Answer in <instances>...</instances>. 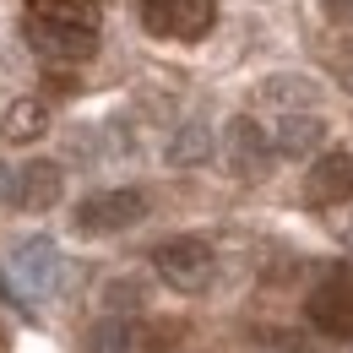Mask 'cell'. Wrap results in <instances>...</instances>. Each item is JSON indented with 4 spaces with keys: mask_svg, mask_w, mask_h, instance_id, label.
Listing matches in <instances>:
<instances>
[{
    "mask_svg": "<svg viewBox=\"0 0 353 353\" xmlns=\"http://www.w3.org/2000/svg\"><path fill=\"white\" fill-rule=\"evenodd\" d=\"M152 266H158V277L179 288V294H201L207 283H212V272H218V256H212V245L201 239V234H179V239H163L158 250H152Z\"/></svg>",
    "mask_w": 353,
    "mask_h": 353,
    "instance_id": "6da1fadb",
    "label": "cell"
},
{
    "mask_svg": "<svg viewBox=\"0 0 353 353\" xmlns=\"http://www.w3.org/2000/svg\"><path fill=\"white\" fill-rule=\"evenodd\" d=\"M6 283H11L22 299H49V294L60 288V250H54V239H44V234L22 239V245L6 256Z\"/></svg>",
    "mask_w": 353,
    "mask_h": 353,
    "instance_id": "7a4b0ae2",
    "label": "cell"
},
{
    "mask_svg": "<svg viewBox=\"0 0 353 353\" xmlns=\"http://www.w3.org/2000/svg\"><path fill=\"white\" fill-rule=\"evenodd\" d=\"M141 22H147V33H158V39L196 44V39L212 33L218 0H141Z\"/></svg>",
    "mask_w": 353,
    "mask_h": 353,
    "instance_id": "3957f363",
    "label": "cell"
},
{
    "mask_svg": "<svg viewBox=\"0 0 353 353\" xmlns=\"http://www.w3.org/2000/svg\"><path fill=\"white\" fill-rule=\"evenodd\" d=\"M147 218V190L136 185H120V190H98L77 207V234H120V228H136Z\"/></svg>",
    "mask_w": 353,
    "mask_h": 353,
    "instance_id": "277c9868",
    "label": "cell"
},
{
    "mask_svg": "<svg viewBox=\"0 0 353 353\" xmlns=\"http://www.w3.org/2000/svg\"><path fill=\"white\" fill-rule=\"evenodd\" d=\"M272 136L250 120V114H234L228 120V131H223V163H228V174L234 179H261L272 169Z\"/></svg>",
    "mask_w": 353,
    "mask_h": 353,
    "instance_id": "5b68a950",
    "label": "cell"
},
{
    "mask_svg": "<svg viewBox=\"0 0 353 353\" xmlns=\"http://www.w3.org/2000/svg\"><path fill=\"white\" fill-rule=\"evenodd\" d=\"M92 353H174V326H158V321H109V326H98Z\"/></svg>",
    "mask_w": 353,
    "mask_h": 353,
    "instance_id": "8992f818",
    "label": "cell"
},
{
    "mask_svg": "<svg viewBox=\"0 0 353 353\" xmlns=\"http://www.w3.org/2000/svg\"><path fill=\"white\" fill-rule=\"evenodd\" d=\"M348 196H353V152L348 147H332V152H321V158L310 163L305 201L310 207H337V201H348Z\"/></svg>",
    "mask_w": 353,
    "mask_h": 353,
    "instance_id": "52a82bcc",
    "label": "cell"
},
{
    "mask_svg": "<svg viewBox=\"0 0 353 353\" xmlns=\"http://www.w3.org/2000/svg\"><path fill=\"white\" fill-rule=\"evenodd\" d=\"M28 44L49 60H92L98 54V28H71V22H28Z\"/></svg>",
    "mask_w": 353,
    "mask_h": 353,
    "instance_id": "ba28073f",
    "label": "cell"
},
{
    "mask_svg": "<svg viewBox=\"0 0 353 353\" xmlns=\"http://www.w3.org/2000/svg\"><path fill=\"white\" fill-rule=\"evenodd\" d=\"M305 315H310V326L326 332V337H353V283L348 277L321 283L305 299Z\"/></svg>",
    "mask_w": 353,
    "mask_h": 353,
    "instance_id": "9c48e42d",
    "label": "cell"
},
{
    "mask_svg": "<svg viewBox=\"0 0 353 353\" xmlns=\"http://www.w3.org/2000/svg\"><path fill=\"white\" fill-rule=\"evenodd\" d=\"M60 196H65V174H60V163H49V158H33L22 174L11 179V201H17L22 212H49Z\"/></svg>",
    "mask_w": 353,
    "mask_h": 353,
    "instance_id": "30bf717a",
    "label": "cell"
},
{
    "mask_svg": "<svg viewBox=\"0 0 353 353\" xmlns=\"http://www.w3.org/2000/svg\"><path fill=\"white\" fill-rule=\"evenodd\" d=\"M321 141H326V125L299 109V114H283V120H277L272 152H277V158H310V152H321Z\"/></svg>",
    "mask_w": 353,
    "mask_h": 353,
    "instance_id": "8fae6325",
    "label": "cell"
},
{
    "mask_svg": "<svg viewBox=\"0 0 353 353\" xmlns=\"http://www.w3.org/2000/svg\"><path fill=\"white\" fill-rule=\"evenodd\" d=\"M44 131H49L44 98H17V103L6 109V120H0V136H6L11 147H28V141H39Z\"/></svg>",
    "mask_w": 353,
    "mask_h": 353,
    "instance_id": "7c38bea8",
    "label": "cell"
},
{
    "mask_svg": "<svg viewBox=\"0 0 353 353\" xmlns=\"http://www.w3.org/2000/svg\"><path fill=\"white\" fill-rule=\"evenodd\" d=\"M261 103L266 109H283V114H299V109H315V103H321V88H315L310 77H266Z\"/></svg>",
    "mask_w": 353,
    "mask_h": 353,
    "instance_id": "4fadbf2b",
    "label": "cell"
},
{
    "mask_svg": "<svg viewBox=\"0 0 353 353\" xmlns=\"http://www.w3.org/2000/svg\"><path fill=\"white\" fill-rule=\"evenodd\" d=\"M163 158H169V169H196V163H207V158H212V131H207L201 120L179 125V131L169 136V147H163Z\"/></svg>",
    "mask_w": 353,
    "mask_h": 353,
    "instance_id": "5bb4252c",
    "label": "cell"
},
{
    "mask_svg": "<svg viewBox=\"0 0 353 353\" xmlns=\"http://www.w3.org/2000/svg\"><path fill=\"white\" fill-rule=\"evenodd\" d=\"M33 17L44 22H71V28H98V0H28Z\"/></svg>",
    "mask_w": 353,
    "mask_h": 353,
    "instance_id": "9a60e30c",
    "label": "cell"
},
{
    "mask_svg": "<svg viewBox=\"0 0 353 353\" xmlns=\"http://www.w3.org/2000/svg\"><path fill=\"white\" fill-rule=\"evenodd\" d=\"M103 305H109V310H131V305H141V288H136L131 277H120V283L103 288Z\"/></svg>",
    "mask_w": 353,
    "mask_h": 353,
    "instance_id": "2e32d148",
    "label": "cell"
},
{
    "mask_svg": "<svg viewBox=\"0 0 353 353\" xmlns=\"http://www.w3.org/2000/svg\"><path fill=\"white\" fill-rule=\"evenodd\" d=\"M326 11H332V22H348V17H353V0H326Z\"/></svg>",
    "mask_w": 353,
    "mask_h": 353,
    "instance_id": "e0dca14e",
    "label": "cell"
},
{
    "mask_svg": "<svg viewBox=\"0 0 353 353\" xmlns=\"http://www.w3.org/2000/svg\"><path fill=\"white\" fill-rule=\"evenodd\" d=\"M0 201H11V169L0 163Z\"/></svg>",
    "mask_w": 353,
    "mask_h": 353,
    "instance_id": "ac0fdd59",
    "label": "cell"
},
{
    "mask_svg": "<svg viewBox=\"0 0 353 353\" xmlns=\"http://www.w3.org/2000/svg\"><path fill=\"white\" fill-rule=\"evenodd\" d=\"M343 239H348V245H353V218H343Z\"/></svg>",
    "mask_w": 353,
    "mask_h": 353,
    "instance_id": "d6986e66",
    "label": "cell"
}]
</instances>
